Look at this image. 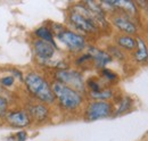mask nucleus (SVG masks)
<instances>
[{
	"label": "nucleus",
	"mask_w": 148,
	"mask_h": 141,
	"mask_svg": "<svg viewBox=\"0 0 148 141\" xmlns=\"http://www.w3.org/2000/svg\"><path fill=\"white\" fill-rule=\"evenodd\" d=\"M24 86L32 98L45 105H53L56 103L51 84L40 73L31 70L24 76Z\"/></svg>",
	"instance_id": "f257e3e1"
},
{
	"label": "nucleus",
	"mask_w": 148,
	"mask_h": 141,
	"mask_svg": "<svg viewBox=\"0 0 148 141\" xmlns=\"http://www.w3.org/2000/svg\"><path fill=\"white\" fill-rule=\"evenodd\" d=\"M69 22L80 34H96L99 32V26L91 12L83 2L73 5L69 14Z\"/></svg>",
	"instance_id": "f03ea898"
},
{
	"label": "nucleus",
	"mask_w": 148,
	"mask_h": 141,
	"mask_svg": "<svg viewBox=\"0 0 148 141\" xmlns=\"http://www.w3.org/2000/svg\"><path fill=\"white\" fill-rule=\"evenodd\" d=\"M51 89L58 106L67 113L77 112L84 103V97L82 93L56 80L51 83Z\"/></svg>",
	"instance_id": "7ed1b4c3"
},
{
	"label": "nucleus",
	"mask_w": 148,
	"mask_h": 141,
	"mask_svg": "<svg viewBox=\"0 0 148 141\" xmlns=\"http://www.w3.org/2000/svg\"><path fill=\"white\" fill-rule=\"evenodd\" d=\"M55 38L72 53H81L88 47L87 39L84 38V35L80 34L79 32L71 29L64 27L60 32L55 35Z\"/></svg>",
	"instance_id": "20e7f679"
},
{
	"label": "nucleus",
	"mask_w": 148,
	"mask_h": 141,
	"mask_svg": "<svg viewBox=\"0 0 148 141\" xmlns=\"http://www.w3.org/2000/svg\"><path fill=\"white\" fill-rule=\"evenodd\" d=\"M55 80L76 90L80 93H83L87 90L83 74L77 70H73V68L58 70L55 73Z\"/></svg>",
	"instance_id": "39448f33"
},
{
	"label": "nucleus",
	"mask_w": 148,
	"mask_h": 141,
	"mask_svg": "<svg viewBox=\"0 0 148 141\" xmlns=\"http://www.w3.org/2000/svg\"><path fill=\"white\" fill-rule=\"evenodd\" d=\"M114 106L111 101H100V100H91L84 108V120L86 121H98L103 118H107L113 116Z\"/></svg>",
	"instance_id": "423d86ee"
},
{
	"label": "nucleus",
	"mask_w": 148,
	"mask_h": 141,
	"mask_svg": "<svg viewBox=\"0 0 148 141\" xmlns=\"http://www.w3.org/2000/svg\"><path fill=\"white\" fill-rule=\"evenodd\" d=\"M3 122L12 129H24L32 124L31 117L26 109H9L5 116Z\"/></svg>",
	"instance_id": "0eeeda50"
},
{
	"label": "nucleus",
	"mask_w": 148,
	"mask_h": 141,
	"mask_svg": "<svg viewBox=\"0 0 148 141\" xmlns=\"http://www.w3.org/2000/svg\"><path fill=\"white\" fill-rule=\"evenodd\" d=\"M57 49L58 48H56L51 43L45 42L39 39H34L32 41V50H33L36 58L40 63H47V62L51 60L55 57Z\"/></svg>",
	"instance_id": "6e6552de"
},
{
	"label": "nucleus",
	"mask_w": 148,
	"mask_h": 141,
	"mask_svg": "<svg viewBox=\"0 0 148 141\" xmlns=\"http://www.w3.org/2000/svg\"><path fill=\"white\" fill-rule=\"evenodd\" d=\"M112 24L125 35H134L138 32L137 24L131 19L130 16L123 13H116L112 17Z\"/></svg>",
	"instance_id": "1a4fd4ad"
},
{
	"label": "nucleus",
	"mask_w": 148,
	"mask_h": 141,
	"mask_svg": "<svg viewBox=\"0 0 148 141\" xmlns=\"http://www.w3.org/2000/svg\"><path fill=\"white\" fill-rule=\"evenodd\" d=\"M26 112L29 113L31 121L38 124L45 123L49 120L50 116V109L48 105H45L42 103H32L26 107Z\"/></svg>",
	"instance_id": "9d476101"
},
{
	"label": "nucleus",
	"mask_w": 148,
	"mask_h": 141,
	"mask_svg": "<svg viewBox=\"0 0 148 141\" xmlns=\"http://www.w3.org/2000/svg\"><path fill=\"white\" fill-rule=\"evenodd\" d=\"M88 53L91 56L95 66L99 70L106 68V66L110 63H112V60H113V58L110 56V53L107 51H105L103 49H99L95 46L88 47Z\"/></svg>",
	"instance_id": "9b49d317"
},
{
	"label": "nucleus",
	"mask_w": 148,
	"mask_h": 141,
	"mask_svg": "<svg viewBox=\"0 0 148 141\" xmlns=\"http://www.w3.org/2000/svg\"><path fill=\"white\" fill-rule=\"evenodd\" d=\"M136 41H137V50L136 53H133V58L137 63L139 64H144V63H147L148 62V47L146 41L137 35L136 36Z\"/></svg>",
	"instance_id": "f8f14e48"
},
{
	"label": "nucleus",
	"mask_w": 148,
	"mask_h": 141,
	"mask_svg": "<svg viewBox=\"0 0 148 141\" xmlns=\"http://www.w3.org/2000/svg\"><path fill=\"white\" fill-rule=\"evenodd\" d=\"M116 47H119L121 50L124 51H133L137 49V41L136 38L132 35L121 34L116 38Z\"/></svg>",
	"instance_id": "ddd939ff"
},
{
	"label": "nucleus",
	"mask_w": 148,
	"mask_h": 141,
	"mask_svg": "<svg viewBox=\"0 0 148 141\" xmlns=\"http://www.w3.org/2000/svg\"><path fill=\"white\" fill-rule=\"evenodd\" d=\"M34 35H36V39H39V40H42L45 42H48V43H51L53 46H55L56 48L57 44H56V41H55V35L53 33V31L46 26V25H42L40 27H38L37 30L34 31Z\"/></svg>",
	"instance_id": "4468645a"
},
{
	"label": "nucleus",
	"mask_w": 148,
	"mask_h": 141,
	"mask_svg": "<svg viewBox=\"0 0 148 141\" xmlns=\"http://www.w3.org/2000/svg\"><path fill=\"white\" fill-rule=\"evenodd\" d=\"M89 97L92 100H100V101H108L114 97V91L112 88H104L97 92H89Z\"/></svg>",
	"instance_id": "2eb2a0df"
},
{
	"label": "nucleus",
	"mask_w": 148,
	"mask_h": 141,
	"mask_svg": "<svg viewBox=\"0 0 148 141\" xmlns=\"http://www.w3.org/2000/svg\"><path fill=\"white\" fill-rule=\"evenodd\" d=\"M132 108V99L130 97H123L120 101L116 108H114V113L113 116H121L123 114H125L127 112H129Z\"/></svg>",
	"instance_id": "dca6fc26"
},
{
	"label": "nucleus",
	"mask_w": 148,
	"mask_h": 141,
	"mask_svg": "<svg viewBox=\"0 0 148 141\" xmlns=\"http://www.w3.org/2000/svg\"><path fill=\"white\" fill-rule=\"evenodd\" d=\"M107 53H110L112 58H115L117 60H124L125 59V53L123 50H121L119 47L116 46H110L107 49Z\"/></svg>",
	"instance_id": "f3484780"
},
{
	"label": "nucleus",
	"mask_w": 148,
	"mask_h": 141,
	"mask_svg": "<svg viewBox=\"0 0 148 141\" xmlns=\"http://www.w3.org/2000/svg\"><path fill=\"white\" fill-rule=\"evenodd\" d=\"M16 83V79L10 74V75H5L0 77V87L2 89H10L13 88Z\"/></svg>",
	"instance_id": "a211bd4d"
},
{
	"label": "nucleus",
	"mask_w": 148,
	"mask_h": 141,
	"mask_svg": "<svg viewBox=\"0 0 148 141\" xmlns=\"http://www.w3.org/2000/svg\"><path fill=\"white\" fill-rule=\"evenodd\" d=\"M100 73H101V76H103V79H104L105 82H116L119 80L117 74L114 73L113 70H108V68L100 70Z\"/></svg>",
	"instance_id": "6ab92c4d"
},
{
	"label": "nucleus",
	"mask_w": 148,
	"mask_h": 141,
	"mask_svg": "<svg viewBox=\"0 0 148 141\" xmlns=\"http://www.w3.org/2000/svg\"><path fill=\"white\" fill-rule=\"evenodd\" d=\"M8 101H7V98L0 93V121H3L5 120V116L8 112Z\"/></svg>",
	"instance_id": "aec40b11"
},
{
	"label": "nucleus",
	"mask_w": 148,
	"mask_h": 141,
	"mask_svg": "<svg viewBox=\"0 0 148 141\" xmlns=\"http://www.w3.org/2000/svg\"><path fill=\"white\" fill-rule=\"evenodd\" d=\"M92 60V58H91V56L89 55V53H83V55H81L77 59H76V62H75V64L76 65H84V64H87V63H89V62H91Z\"/></svg>",
	"instance_id": "412c9836"
},
{
	"label": "nucleus",
	"mask_w": 148,
	"mask_h": 141,
	"mask_svg": "<svg viewBox=\"0 0 148 141\" xmlns=\"http://www.w3.org/2000/svg\"><path fill=\"white\" fill-rule=\"evenodd\" d=\"M13 137H14V141H26L27 133L25 130H21L17 133H15V136H13Z\"/></svg>",
	"instance_id": "4be33fe9"
},
{
	"label": "nucleus",
	"mask_w": 148,
	"mask_h": 141,
	"mask_svg": "<svg viewBox=\"0 0 148 141\" xmlns=\"http://www.w3.org/2000/svg\"><path fill=\"white\" fill-rule=\"evenodd\" d=\"M12 75L16 79V80H19L22 83H24V75H23V73H22V70H16V68H14V70H12Z\"/></svg>",
	"instance_id": "5701e85b"
},
{
	"label": "nucleus",
	"mask_w": 148,
	"mask_h": 141,
	"mask_svg": "<svg viewBox=\"0 0 148 141\" xmlns=\"http://www.w3.org/2000/svg\"><path fill=\"white\" fill-rule=\"evenodd\" d=\"M0 88H1V87H0Z\"/></svg>",
	"instance_id": "b1692460"
}]
</instances>
